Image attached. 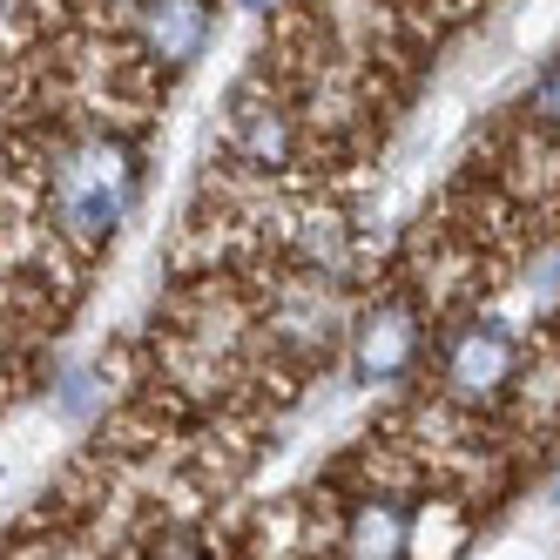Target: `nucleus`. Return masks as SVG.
I'll return each mask as SVG.
<instances>
[{"mask_svg":"<svg viewBox=\"0 0 560 560\" xmlns=\"http://www.w3.org/2000/svg\"><path fill=\"white\" fill-rule=\"evenodd\" d=\"M142 196V170H136V149L115 142V136H82L61 163H55V217L102 244V236L122 230V217L136 210Z\"/></svg>","mask_w":560,"mask_h":560,"instance_id":"f257e3e1","label":"nucleus"},{"mask_svg":"<svg viewBox=\"0 0 560 560\" xmlns=\"http://www.w3.org/2000/svg\"><path fill=\"white\" fill-rule=\"evenodd\" d=\"M513 365H520V345H513L506 325H493V317H472V325H459L446 338V392L466 398V406L500 398L513 385Z\"/></svg>","mask_w":560,"mask_h":560,"instance_id":"f03ea898","label":"nucleus"},{"mask_svg":"<svg viewBox=\"0 0 560 560\" xmlns=\"http://www.w3.org/2000/svg\"><path fill=\"white\" fill-rule=\"evenodd\" d=\"M419 311L412 304H378L358 317V331H351V372L358 385H392V378H406L419 365Z\"/></svg>","mask_w":560,"mask_h":560,"instance_id":"7ed1b4c3","label":"nucleus"},{"mask_svg":"<svg viewBox=\"0 0 560 560\" xmlns=\"http://www.w3.org/2000/svg\"><path fill=\"white\" fill-rule=\"evenodd\" d=\"M210 42V0H142V48L163 68H189Z\"/></svg>","mask_w":560,"mask_h":560,"instance_id":"20e7f679","label":"nucleus"},{"mask_svg":"<svg viewBox=\"0 0 560 560\" xmlns=\"http://www.w3.org/2000/svg\"><path fill=\"white\" fill-rule=\"evenodd\" d=\"M230 142L244 149L257 170H284L291 149H298L291 115L277 108V102H264V95H244V102H236V115H230Z\"/></svg>","mask_w":560,"mask_h":560,"instance_id":"39448f33","label":"nucleus"},{"mask_svg":"<svg viewBox=\"0 0 560 560\" xmlns=\"http://www.w3.org/2000/svg\"><path fill=\"white\" fill-rule=\"evenodd\" d=\"M406 547V513L398 506H365L351 520V553H398Z\"/></svg>","mask_w":560,"mask_h":560,"instance_id":"423d86ee","label":"nucleus"},{"mask_svg":"<svg viewBox=\"0 0 560 560\" xmlns=\"http://www.w3.org/2000/svg\"><path fill=\"white\" fill-rule=\"evenodd\" d=\"M534 115H540L547 129H560V68H547V74H540V89H534Z\"/></svg>","mask_w":560,"mask_h":560,"instance_id":"0eeeda50","label":"nucleus"}]
</instances>
